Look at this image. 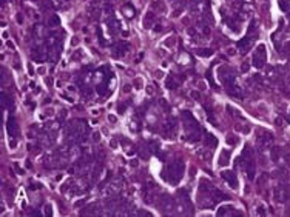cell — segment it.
Masks as SVG:
<instances>
[{
  "label": "cell",
  "mask_w": 290,
  "mask_h": 217,
  "mask_svg": "<svg viewBox=\"0 0 290 217\" xmlns=\"http://www.w3.org/2000/svg\"><path fill=\"white\" fill-rule=\"evenodd\" d=\"M184 162L182 160H176V162H173L168 165V168H167V174H162V177L165 179L167 182H170L171 185H176V183H179V180L182 179V176H184Z\"/></svg>",
  "instance_id": "cell-1"
},
{
  "label": "cell",
  "mask_w": 290,
  "mask_h": 217,
  "mask_svg": "<svg viewBox=\"0 0 290 217\" xmlns=\"http://www.w3.org/2000/svg\"><path fill=\"white\" fill-rule=\"evenodd\" d=\"M267 48L264 43H259V45L256 46V49H255L253 53V57H252V65H253L255 68H258V69H261L264 65H265V59H267V51H265Z\"/></svg>",
  "instance_id": "cell-2"
},
{
  "label": "cell",
  "mask_w": 290,
  "mask_h": 217,
  "mask_svg": "<svg viewBox=\"0 0 290 217\" xmlns=\"http://www.w3.org/2000/svg\"><path fill=\"white\" fill-rule=\"evenodd\" d=\"M273 197H275L276 202H279V203L287 202V200L290 199V185H287V183L278 185V186L273 190Z\"/></svg>",
  "instance_id": "cell-3"
},
{
  "label": "cell",
  "mask_w": 290,
  "mask_h": 217,
  "mask_svg": "<svg viewBox=\"0 0 290 217\" xmlns=\"http://www.w3.org/2000/svg\"><path fill=\"white\" fill-rule=\"evenodd\" d=\"M221 176H222V179L233 188V190H236L238 188V179H236V176H235V172L233 171H222L221 172Z\"/></svg>",
  "instance_id": "cell-4"
},
{
  "label": "cell",
  "mask_w": 290,
  "mask_h": 217,
  "mask_svg": "<svg viewBox=\"0 0 290 217\" xmlns=\"http://www.w3.org/2000/svg\"><path fill=\"white\" fill-rule=\"evenodd\" d=\"M130 48L127 42H119L117 45H114V51H113V54L114 57H122V55L127 53V49Z\"/></svg>",
  "instance_id": "cell-5"
},
{
  "label": "cell",
  "mask_w": 290,
  "mask_h": 217,
  "mask_svg": "<svg viewBox=\"0 0 290 217\" xmlns=\"http://www.w3.org/2000/svg\"><path fill=\"white\" fill-rule=\"evenodd\" d=\"M6 131H8L9 136H12V137L17 134V123H16V119L12 117V116H11V117L8 119V122H6Z\"/></svg>",
  "instance_id": "cell-6"
},
{
  "label": "cell",
  "mask_w": 290,
  "mask_h": 217,
  "mask_svg": "<svg viewBox=\"0 0 290 217\" xmlns=\"http://www.w3.org/2000/svg\"><path fill=\"white\" fill-rule=\"evenodd\" d=\"M173 206V199L170 196H162L161 197V202H159V208L165 213V209H171Z\"/></svg>",
  "instance_id": "cell-7"
},
{
  "label": "cell",
  "mask_w": 290,
  "mask_h": 217,
  "mask_svg": "<svg viewBox=\"0 0 290 217\" xmlns=\"http://www.w3.org/2000/svg\"><path fill=\"white\" fill-rule=\"evenodd\" d=\"M238 48L241 49V54H247L248 49H250V37L247 36V37H244V39H241V40L238 42Z\"/></svg>",
  "instance_id": "cell-8"
},
{
  "label": "cell",
  "mask_w": 290,
  "mask_h": 217,
  "mask_svg": "<svg viewBox=\"0 0 290 217\" xmlns=\"http://www.w3.org/2000/svg\"><path fill=\"white\" fill-rule=\"evenodd\" d=\"M230 163V151L227 149H222L221 154H219V160H217V165L219 166H227Z\"/></svg>",
  "instance_id": "cell-9"
},
{
  "label": "cell",
  "mask_w": 290,
  "mask_h": 217,
  "mask_svg": "<svg viewBox=\"0 0 290 217\" xmlns=\"http://www.w3.org/2000/svg\"><path fill=\"white\" fill-rule=\"evenodd\" d=\"M227 92H228V96H233V97H242V94H241V89H239V86L235 85V83H232V85H227Z\"/></svg>",
  "instance_id": "cell-10"
},
{
  "label": "cell",
  "mask_w": 290,
  "mask_h": 217,
  "mask_svg": "<svg viewBox=\"0 0 290 217\" xmlns=\"http://www.w3.org/2000/svg\"><path fill=\"white\" fill-rule=\"evenodd\" d=\"M204 145H205V146H209V148H216V146H217L216 136H213V134H207L205 139H204Z\"/></svg>",
  "instance_id": "cell-11"
},
{
  "label": "cell",
  "mask_w": 290,
  "mask_h": 217,
  "mask_svg": "<svg viewBox=\"0 0 290 217\" xmlns=\"http://www.w3.org/2000/svg\"><path fill=\"white\" fill-rule=\"evenodd\" d=\"M211 196H213V197H211V202H213V203H217V202H221V200H228V199H230L228 196L222 194L221 191H217V190L213 191V192H211Z\"/></svg>",
  "instance_id": "cell-12"
},
{
  "label": "cell",
  "mask_w": 290,
  "mask_h": 217,
  "mask_svg": "<svg viewBox=\"0 0 290 217\" xmlns=\"http://www.w3.org/2000/svg\"><path fill=\"white\" fill-rule=\"evenodd\" d=\"M97 205H90V206H87V208H83L80 211V214L82 216H88V214H97L99 211H97Z\"/></svg>",
  "instance_id": "cell-13"
},
{
  "label": "cell",
  "mask_w": 290,
  "mask_h": 217,
  "mask_svg": "<svg viewBox=\"0 0 290 217\" xmlns=\"http://www.w3.org/2000/svg\"><path fill=\"white\" fill-rule=\"evenodd\" d=\"M196 54L199 57H210V55H213V49H210V48H199V49H196Z\"/></svg>",
  "instance_id": "cell-14"
},
{
  "label": "cell",
  "mask_w": 290,
  "mask_h": 217,
  "mask_svg": "<svg viewBox=\"0 0 290 217\" xmlns=\"http://www.w3.org/2000/svg\"><path fill=\"white\" fill-rule=\"evenodd\" d=\"M100 171H102V165L100 163H96L94 165V169H93V176H91V180L96 182L100 177Z\"/></svg>",
  "instance_id": "cell-15"
},
{
  "label": "cell",
  "mask_w": 290,
  "mask_h": 217,
  "mask_svg": "<svg viewBox=\"0 0 290 217\" xmlns=\"http://www.w3.org/2000/svg\"><path fill=\"white\" fill-rule=\"evenodd\" d=\"M278 6L281 8V11L287 12L290 9V0H278Z\"/></svg>",
  "instance_id": "cell-16"
},
{
  "label": "cell",
  "mask_w": 290,
  "mask_h": 217,
  "mask_svg": "<svg viewBox=\"0 0 290 217\" xmlns=\"http://www.w3.org/2000/svg\"><path fill=\"white\" fill-rule=\"evenodd\" d=\"M165 86H167L168 89H174V88H178V83H176V80H174L173 77H167V79H165Z\"/></svg>",
  "instance_id": "cell-17"
},
{
  "label": "cell",
  "mask_w": 290,
  "mask_h": 217,
  "mask_svg": "<svg viewBox=\"0 0 290 217\" xmlns=\"http://www.w3.org/2000/svg\"><path fill=\"white\" fill-rule=\"evenodd\" d=\"M232 209H235L233 206H228V205H224L217 209V216H225L227 213H232Z\"/></svg>",
  "instance_id": "cell-18"
},
{
  "label": "cell",
  "mask_w": 290,
  "mask_h": 217,
  "mask_svg": "<svg viewBox=\"0 0 290 217\" xmlns=\"http://www.w3.org/2000/svg\"><path fill=\"white\" fill-rule=\"evenodd\" d=\"M154 20V12H148L147 17H145V22H144V26L145 28H150L151 26V22Z\"/></svg>",
  "instance_id": "cell-19"
},
{
  "label": "cell",
  "mask_w": 290,
  "mask_h": 217,
  "mask_svg": "<svg viewBox=\"0 0 290 217\" xmlns=\"http://www.w3.org/2000/svg\"><path fill=\"white\" fill-rule=\"evenodd\" d=\"M96 91L99 92L100 96H105V94L108 92V88H107V85H105V83H100V85L96 86Z\"/></svg>",
  "instance_id": "cell-20"
},
{
  "label": "cell",
  "mask_w": 290,
  "mask_h": 217,
  "mask_svg": "<svg viewBox=\"0 0 290 217\" xmlns=\"http://www.w3.org/2000/svg\"><path fill=\"white\" fill-rule=\"evenodd\" d=\"M11 105H12V102H11V99H9L8 96H6V94L3 92V94H2V106L5 108V106H11Z\"/></svg>",
  "instance_id": "cell-21"
},
{
  "label": "cell",
  "mask_w": 290,
  "mask_h": 217,
  "mask_svg": "<svg viewBox=\"0 0 290 217\" xmlns=\"http://www.w3.org/2000/svg\"><path fill=\"white\" fill-rule=\"evenodd\" d=\"M59 23H60V20H59V17H57L56 14H53V16L49 17V22H48V25H49V26H57Z\"/></svg>",
  "instance_id": "cell-22"
},
{
  "label": "cell",
  "mask_w": 290,
  "mask_h": 217,
  "mask_svg": "<svg viewBox=\"0 0 290 217\" xmlns=\"http://www.w3.org/2000/svg\"><path fill=\"white\" fill-rule=\"evenodd\" d=\"M278 157H279V148H272V160L273 162H278Z\"/></svg>",
  "instance_id": "cell-23"
},
{
  "label": "cell",
  "mask_w": 290,
  "mask_h": 217,
  "mask_svg": "<svg viewBox=\"0 0 290 217\" xmlns=\"http://www.w3.org/2000/svg\"><path fill=\"white\" fill-rule=\"evenodd\" d=\"M227 111H228V112H230V114H232V116H235V117H239V116H241V114H239V112H236V111H238V109H235V108H233V106H227Z\"/></svg>",
  "instance_id": "cell-24"
},
{
  "label": "cell",
  "mask_w": 290,
  "mask_h": 217,
  "mask_svg": "<svg viewBox=\"0 0 290 217\" xmlns=\"http://www.w3.org/2000/svg\"><path fill=\"white\" fill-rule=\"evenodd\" d=\"M125 109H127V103H119L117 105V112L119 114H124Z\"/></svg>",
  "instance_id": "cell-25"
},
{
  "label": "cell",
  "mask_w": 290,
  "mask_h": 217,
  "mask_svg": "<svg viewBox=\"0 0 290 217\" xmlns=\"http://www.w3.org/2000/svg\"><path fill=\"white\" fill-rule=\"evenodd\" d=\"M236 142H238V139H236L235 136H228V137H227V143H228V145H236Z\"/></svg>",
  "instance_id": "cell-26"
},
{
  "label": "cell",
  "mask_w": 290,
  "mask_h": 217,
  "mask_svg": "<svg viewBox=\"0 0 290 217\" xmlns=\"http://www.w3.org/2000/svg\"><path fill=\"white\" fill-rule=\"evenodd\" d=\"M45 214L46 216H53V206L48 203V205H45Z\"/></svg>",
  "instance_id": "cell-27"
},
{
  "label": "cell",
  "mask_w": 290,
  "mask_h": 217,
  "mask_svg": "<svg viewBox=\"0 0 290 217\" xmlns=\"http://www.w3.org/2000/svg\"><path fill=\"white\" fill-rule=\"evenodd\" d=\"M190 96H191V97H193L194 100H199V97H201L199 91H191V92H190Z\"/></svg>",
  "instance_id": "cell-28"
},
{
  "label": "cell",
  "mask_w": 290,
  "mask_h": 217,
  "mask_svg": "<svg viewBox=\"0 0 290 217\" xmlns=\"http://www.w3.org/2000/svg\"><path fill=\"white\" fill-rule=\"evenodd\" d=\"M248 69H250V65H248V62H245V63L241 66V72H247Z\"/></svg>",
  "instance_id": "cell-29"
},
{
  "label": "cell",
  "mask_w": 290,
  "mask_h": 217,
  "mask_svg": "<svg viewBox=\"0 0 290 217\" xmlns=\"http://www.w3.org/2000/svg\"><path fill=\"white\" fill-rule=\"evenodd\" d=\"M174 42H176V40H174V37H170L168 40H165V45H167V46H173V45H174Z\"/></svg>",
  "instance_id": "cell-30"
},
{
  "label": "cell",
  "mask_w": 290,
  "mask_h": 217,
  "mask_svg": "<svg viewBox=\"0 0 290 217\" xmlns=\"http://www.w3.org/2000/svg\"><path fill=\"white\" fill-rule=\"evenodd\" d=\"M133 85H134L136 88H142V80H141V79H136V80L133 82Z\"/></svg>",
  "instance_id": "cell-31"
},
{
  "label": "cell",
  "mask_w": 290,
  "mask_h": 217,
  "mask_svg": "<svg viewBox=\"0 0 290 217\" xmlns=\"http://www.w3.org/2000/svg\"><path fill=\"white\" fill-rule=\"evenodd\" d=\"M258 214H259V216H264V214H265V208H264L262 205L258 206Z\"/></svg>",
  "instance_id": "cell-32"
},
{
  "label": "cell",
  "mask_w": 290,
  "mask_h": 217,
  "mask_svg": "<svg viewBox=\"0 0 290 217\" xmlns=\"http://www.w3.org/2000/svg\"><path fill=\"white\" fill-rule=\"evenodd\" d=\"M14 168H16V169H17V172H19V174H20V176H23V174H25V171H23V169H22V168H19V163H16V165H14Z\"/></svg>",
  "instance_id": "cell-33"
},
{
  "label": "cell",
  "mask_w": 290,
  "mask_h": 217,
  "mask_svg": "<svg viewBox=\"0 0 290 217\" xmlns=\"http://www.w3.org/2000/svg\"><path fill=\"white\" fill-rule=\"evenodd\" d=\"M93 140H94V142H99V140H100V134H99V133H94V134H93Z\"/></svg>",
  "instance_id": "cell-34"
},
{
  "label": "cell",
  "mask_w": 290,
  "mask_h": 217,
  "mask_svg": "<svg viewBox=\"0 0 290 217\" xmlns=\"http://www.w3.org/2000/svg\"><path fill=\"white\" fill-rule=\"evenodd\" d=\"M154 76H156V79H162V77H164V72L159 69V71H156V74H154Z\"/></svg>",
  "instance_id": "cell-35"
},
{
  "label": "cell",
  "mask_w": 290,
  "mask_h": 217,
  "mask_svg": "<svg viewBox=\"0 0 290 217\" xmlns=\"http://www.w3.org/2000/svg\"><path fill=\"white\" fill-rule=\"evenodd\" d=\"M82 92H83L85 96H90V94H91V89H90V88H85V86H83V89H82Z\"/></svg>",
  "instance_id": "cell-36"
},
{
  "label": "cell",
  "mask_w": 290,
  "mask_h": 217,
  "mask_svg": "<svg viewBox=\"0 0 290 217\" xmlns=\"http://www.w3.org/2000/svg\"><path fill=\"white\" fill-rule=\"evenodd\" d=\"M161 106H162V108H165V109H168V103H167L164 99H161Z\"/></svg>",
  "instance_id": "cell-37"
},
{
  "label": "cell",
  "mask_w": 290,
  "mask_h": 217,
  "mask_svg": "<svg viewBox=\"0 0 290 217\" xmlns=\"http://www.w3.org/2000/svg\"><path fill=\"white\" fill-rule=\"evenodd\" d=\"M202 28H204V34H205V36H210V28L204 26V25H202Z\"/></svg>",
  "instance_id": "cell-38"
},
{
  "label": "cell",
  "mask_w": 290,
  "mask_h": 217,
  "mask_svg": "<svg viewBox=\"0 0 290 217\" xmlns=\"http://www.w3.org/2000/svg\"><path fill=\"white\" fill-rule=\"evenodd\" d=\"M130 89H131V85H124V92H130Z\"/></svg>",
  "instance_id": "cell-39"
},
{
  "label": "cell",
  "mask_w": 290,
  "mask_h": 217,
  "mask_svg": "<svg viewBox=\"0 0 290 217\" xmlns=\"http://www.w3.org/2000/svg\"><path fill=\"white\" fill-rule=\"evenodd\" d=\"M275 125H276V126H281V125H282V120L276 117V119H275Z\"/></svg>",
  "instance_id": "cell-40"
},
{
  "label": "cell",
  "mask_w": 290,
  "mask_h": 217,
  "mask_svg": "<svg viewBox=\"0 0 290 217\" xmlns=\"http://www.w3.org/2000/svg\"><path fill=\"white\" fill-rule=\"evenodd\" d=\"M130 165H131L133 168H137V165H139V162H137L136 159H134V160H131V162H130Z\"/></svg>",
  "instance_id": "cell-41"
},
{
  "label": "cell",
  "mask_w": 290,
  "mask_h": 217,
  "mask_svg": "<svg viewBox=\"0 0 290 217\" xmlns=\"http://www.w3.org/2000/svg\"><path fill=\"white\" fill-rule=\"evenodd\" d=\"M188 34L190 36H196V29L194 28H188Z\"/></svg>",
  "instance_id": "cell-42"
},
{
  "label": "cell",
  "mask_w": 290,
  "mask_h": 217,
  "mask_svg": "<svg viewBox=\"0 0 290 217\" xmlns=\"http://www.w3.org/2000/svg\"><path fill=\"white\" fill-rule=\"evenodd\" d=\"M77 43H79V39H77V37H72V39H71V45L76 46Z\"/></svg>",
  "instance_id": "cell-43"
},
{
  "label": "cell",
  "mask_w": 290,
  "mask_h": 217,
  "mask_svg": "<svg viewBox=\"0 0 290 217\" xmlns=\"http://www.w3.org/2000/svg\"><path fill=\"white\" fill-rule=\"evenodd\" d=\"M28 72H29V74H31V76H33V74H34V68H33V66H31V63L28 65Z\"/></svg>",
  "instance_id": "cell-44"
},
{
  "label": "cell",
  "mask_w": 290,
  "mask_h": 217,
  "mask_svg": "<svg viewBox=\"0 0 290 217\" xmlns=\"http://www.w3.org/2000/svg\"><path fill=\"white\" fill-rule=\"evenodd\" d=\"M110 146H111V148H116V146H117V142H116V140L113 139V140L110 142Z\"/></svg>",
  "instance_id": "cell-45"
},
{
  "label": "cell",
  "mask_w": 290,
  "mask_h": 217,
  "mask_svg": "<svg viewBox=\"0 0 290 217\" xmlns=\"http://www.w3.org/2000/svg\"><path fill=\"white\" fill-rule=\"evenodd\" d=\"M154 31H156V32H161V31H162V26H161V25H156V26H154Z\"/></svg>",
  "instance_id": "cell-46"
},
{
  "label": "cell",
  "mask_w": 290,
  "mask_h": 217,
  "mask_svg": "<svg viewBox=\"0 0 290 217\" xmlns=\"http://www.w3.org/2000/svg\"><path fill=\"white\" fill-rule=\"evenodd\" d=\"M45 82H46V85H53V79H51V77H46Z\"/></svg>",
  "instance_id": "cell-47"
},
{
  "label": "cell",
  "mask_w": 290,
  "mask_h": 217,
  "mask_svg": "<svg viewBox=\"0 0 290 217\" xmlns=\"http://www.w3.org/2000/svg\"><path fill=\"white\" fill-rule=\"evenodd\" d=\"M83 203H85V200H77L74 205H76V206H80V205H83Z\"/></svg>",
  "instance_id": "cell-48"
},
{
  "label": "cell",
  "mask_w": 290,
  "mask_h": 217,
  "mask_svg": "<svg viewBox=\"0 0 290 217\" xmlns=\"http://www.w3.org/2000/svg\"><path fill=\"white\" fill-rule=\"evenodd\" d=\"M9 146H11V148H16V146H17V143H16L14 140H11V142H9Z\"/></svg>",
  "instance_id": "cell-49"
},
{
  "label": "cell",
  "mask_w": 290,
  "mask_h": 217,
  "mask_svg": "<svg viewBox=\"0 0 290 217\" xmlns=\"http://www.w3.org/2000/svg\"><path fill=\"white\" fill-rule=\"evenodd\" d=\"M179 14H181V9H176V11H174V12H173V16H174V17H178V16H179Z\"/></svg>",
  "instance_id": "cell-50"
},
{
  "label": "cell",
  "mask_w": 290,
  "mask_h": 217,
  "mask_svg": "<svg viewBox=\"0 0 290 217\" xmlns=\"http://www.w3.org/2000/svg\"><path fill=\"white\" fill-rule=\"evenodd\" d=\"M108 120L110 122H116V116H108Z\"/></svg>",
  "instance_id": "cell-51"
},
{
  "label": "cell",
  "mask_w": 290,
  "mask_h": 217,
  "mask_svg": "<svg viewBox=\"0 0 290 217\" xmlns=\"http://www.w3.org/2000/svg\"><path fill=\"white\" fill-rule=\"evenodd\" d=\"M147 92L151 96V94H153V88H151V86H148V88H147Z\"/></svg>",
  "instance_id": "cell-52"
},
{
  "label": "cell",
  "mask_w": 290,
  "mask_h": 217,
  "mask_svg": "<svg viewBox=\"0 0 290 217\" xmlns=\"http://www.w3.org/2000/svg\"><path fill=\"white\" fill-rule=\"evenodd\" d=\"M17 22H19V23H22V22H23V17H22V16H20V14H19V16H17Z\"/></svg>",
  "instance_id": "cell-53"
},
{
  "label": "cell",
  "mask_w": 290,
  "mask_h": 217,
  "mask_svg": "<svg viewBox=\"0 0 290 217\" xmlns=\"http://www.w3.org/2000/svg\"><path fill=\"white\" fill-rule=\"evenodd\" d=\"M39 74H45V68L40 66V68H39Z\"/></svg>",
  "instance_id": "cell-54"
},
{
  "label": "cell",
  "mask_w": 290,
  "mask_h": 217,
  "mask_svg": "<svg viewBox=\"0 0 290 217\" xmlns=\"http://www.w3.org/2000/svg\"><path fill=\"white\" fill-rule=\"evenodd\" d=\"M46 116H53V109H46Z\"/></svg>",
  "instance_id": "cell-55"
},
{
  "label": "cell",
  "mask_w": 290,
  "mask_h": 217,
  "mask_svg": "<svg viewBox=\"0 0 290 217\" xmlns=\"http://www.w3.org/2000/svg\"><path fill=\"white\" fill-rule=\"evenodd\" d=\"M6 45H8L9 48H11V49H12V48H14V45H12V42H6Z\"/></svg>",
  "instance_id": "cell-56"
},
{
  "label": "cell",
  "mask_w": 290,
  "mask_h": 217,
  "mask_svg": "<svg viewBox=\"0 0 290 217\" xmlns=\"http://www.w3.org/2000/svg\"><path fill=\"white\" fill-rule=\"evenodd\" d=\"M191 2H193V3H194V5H196V3H199L201 0H191Z\"/></svg>",
  "instance_id": "cell-57"
},
{
  "label": "cell",
  "mask_w": 290,
  "mask_h": 217,
  "mask_svg": "<svg viewBox=\"0 0 290 217\" xmlns=\"http://www.w3.org/2000/svg\"><path fill=\"white\" fill-rule=\"evenodd\" d=\"M287 49H290V42H289V43H287Z\"/></svg>",
  "instance_id": "cell-58"
},
{
  "label": "cell",
  "mask_w": 290,
  "mask_h": 217,
  "mask_svg": "<svg viewBox=\"0 0 290 217\" xmlns=\"http://www.w3.org/2000/svg\"><path fill=\"white\" fill-rule=\"evenodd\" d=\"M33 2H37V0H33Z\"/></svg>",
  "instance_id": "cell-59"
}]
</instances>
